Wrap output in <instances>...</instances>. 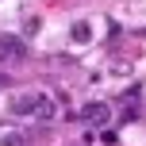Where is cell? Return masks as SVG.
Returning a JSON list of instances; mask_svg holds the SVG:
<instances>
[{
  "label": "cell",
  "instance_id": "obj_7",
  "mask_svg": "<svg viewBox=\"0 0 146 146\" xmlns=\"http://www.w3.org/2000/svg\"><path fill=\"white\" fill-rule=\"evenodd\" d=\"M0 88H4V73H0Z\"/></svg>",
  "mask_w": 146,
  "mask_h": 146
},
{
  "label": "cell",
  "instance_id": "obj_5",
  "mask_svg": "<svg viewBox=\"0 0 146 146\" xmlns=\"http://www.w3.org/2000/svg\"><path fill=\"white\" fill-rule=\"evenodd\" d=\"M35 100H38V92H19L12 100V111L15 115H35Z\"/></svg>",
  "mask_w": 146,
  "mask_h": 146
},
{
  "label": "cell",
  "instance_id": "obj_1",
  "mask_svg": "<svg viewBox=\"0 0 146 146\" xmlns=\"http://www.w3.org/2000/svg\"><path fill=\"white\" fill-rule=\"evenodd\" d=\"M27 58V42L19 35H0V62H23Z\"/></svg>",
  "mask_w": 146,
  "mask_h": 146
},
{
  "label": "cell",
  "instance_id": "obj_4",
  "mask_svg": "<svg viewBox=\"0 0 146 146\" xmlns=\"http://www.w3.org/2000/svg\"><path fill=\"white\" fill-rule=\"evenodd\" d=\"M69 38H73L77 46L92 42V23H88V19H73V27H69Z\"/></svg>",
  "mask_w": 146,
  "mask_h": 146
},
{
  "label": "cell",
  "instance_id": "obj_6",
  "mask_svg": "<svg viewBox=\"0 0 146 146\" xmlns=\"http://www.w3.org/2000/svg\"><path fill=\"white\" fill-rule=\"evenodd\" d=\"M23 142H27L23 131H4V135H0V146H23Z\"/></svg>",
  "mask_w": 146,
  "mask_h": 146
},
{
  "label": "cell",
  "instance_id": "obj_3",
  "mask_svg": "<svg viewBox=\"0 0 146 146\" xmlns=\"http://www.w3.org/2000/svg\"><path fill=\"white\" fill-rule=\"evenodd\" d=\"M81 119H85L88 127H104V123L111 119V108H108L104 100H92V104H85V111H81Z\"/></svg>",
  "mask_w": 146,
  "mask_h": 146
},
{
  "label": "cell",
  "instance_id": "obj_2",
  "mask_svg": "<svg viewBox=\"0 0 146 146\" xmlns=\"http://www.w3.org/2000/svg\"><path fill=\"white\" fill-rule=\"evenodd\" d=\"M31 119H38V123H54V119H58V96L38 92V100H35V115H31Z\"/></svg>",
  "mask_w": 146,
  "mask_h": 146
}]
</instances>
